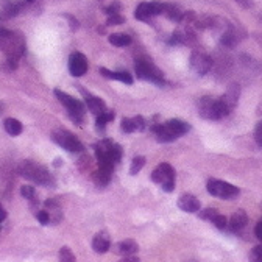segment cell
<instances>
[{
  "instance_id": "cell-1",
  "label": "cell",
  "mask_w": 262,
  "mask_h": 262,
  "mask_svg": "<svg viewBox=\"0 0 262 262\" xmlns=\"http://www.w3.org/2000/svg\"><path fill=\"white\" fill-rule=\"evenodd\" d=\"M0 50L7 58L11 69L17 68L19 58L25 53V38L20 31H11L0 27Z\"/></svg>"
},
{
  "instance_id": "cell-2",
  "label": "cell",
  "mask_w": 262,
  "mask_h": 262,
  "mask_svg": "<svg viewBox=\"0 0 262 262\" xmlns=\"http://www.w3.org/2000/svg\"><path fill=\"white\" fill-rule=\"evenodd\" d=\"M189 129H190V125L180 119H170L166 123H155L150 126V131L156 136V141L162 144L177 141L180 136L186 135Z\"/></svg>"
},
{
  "instance_id": "cell-3",
  "label": "cell",
  "mask_w": 262,
  "mask_h": 262,
  "mask_svg": "<svg viewBox=\"0 0 262 262\" xmlns=\"http://www.w3.org/2000/svg\"><path fill=\"white\" fill-rule=\"evenodd\" d=\"M17 172L25 180H30L39 186H47V187L55 186V180L49 173V170L44 166H39V164L33 161H20L17 166Z\"/></svg>"
},
{
  "instance_id": "cell-4",
  "label": "cell",
  "mask_w": 262,
  "mask_h": 262,
  "mask_svg": "<svg viewBox=\"0 0 262 262\" xmlns=\"http://www.w3.org/2000/svg\"><path fill=\"white\" fill-rule=\"evenodd\" d=\"M95 156L98 161V167H106L114 170V164L122 158V147L113 141L103 139L95 145Z\"/></svg>"
},
{
  "instance_id": "cell-5",
  "label": "cell",
  "mask_w": 262,
  "mask_h": 262,
  "mask_svg": "<svg viewBox=\"0 0 262 262\" xmlns=\"http://www.w3.org/2000/svg\"><path fill=\"white\" fill-rule=\"evenodd\" d=\"M135 71L139 80L144 81H150L156 86H164L166 84V80H164V74L161 69H158L156 66L151 62V59L148 58H138L136 64H135Z\"/></svg>"
},
{
  "instance_id": "cell-6",
  "label": "cell",
  "mask_w": 262,
  "mask_h": 262,
  "mask_svg": "<svg viewBox=\"0 0 262 262\" xmlns=\"http://www.w3.org/2000/svg\"><path fill=\"white\" fill-rule=\"evenodd\" d=\"M196 108H199V116L205 120H220L225 117L223 108L220 105V98L211 95L202 97L199 103H196Z\"/></svg>"
},
{
  "instance_id": "cell-7",
  "label": "cell",
  "mask_w": 262,
  "mask_h": 262,
  "mask_svg": "<svg viewBox=\"0 0 262 262\" xmlns=\"http://www.w3.org/2000/svg\"><path fill=\"white\" fill-rule=\"evenodd\" d=\"M150 180L159 184L164 192H173L175 189V170L169 162H161L151 172Z\"/></svg>"
},
{
  "instance_id": "cell-8",
  "label": "cell",
  "mask_w": 262,
  "mask_h": 262,
  "mask_svg": "<svg viewBox=\"0 0 262 262\" xmlns=\"http://www.w3.org/2000/svg\"><path fill=\"white\" fill-rule=\"evenodd\" d=\"M55 95H56L58 100L61 102V105L66 106V110H68L71 119H72L74 122H77V123H81V122H83L84 111H86L84 105H83L80 100H77V98L71 97L69 94H66V92H62V91H59V89H55Z\"/></svg>"
},
{
  "instance_id": "cell-9",
  "label": "cell",
  "mask_w": 262,
  "mask_h": 262,
  "mask_svg": "<svg viewBox=\"0 0 262 262\" xmlns=\"http://www.w3.org/2000/svg\"><path fill=\"white\" fill-rule=\"evenodd\" d=\"M206 189L212 196H217V199H223V200H233L241 193L239 187L222 180H209L206 184Z\"/></svg>"
},
{
  "instance_id": "cell-10",
  "label": "cell",
  "mask_w": 262,
  "mask_h": 262,
  "mask_svg": "<svg viewBox=\"0 0 262 262\" xmlns=\"http://www.w3.org/2000/svg\"><path fill=\"white\" fill-rule=\"evenodd\" d=\"M53 141L59 147H62L64 150H68L69 153H80V151L84 150V147L78 141V138L74 136L72 133H69V131H66V129L55 131V133H53Z\"/></svg>"
},
{
  "instance_id": "cell-11",
  "label": "cell",
  "mask_w": 262,
  "mask_h": 262,
  "mask_svg": "<svg viewBox=\"0 0 262 262\" xmlns=\"http://www.w3.org/2000/svg\"><path fill=\"white\" fill-rule=\"evenodd\" d=\"M189 64H190V69L199 74L200 77L206 75L214 66V61L209 55L203 53V52H199V50H193L190 53V58H189Z\"/></svg>"
},
{
  "instance_id": "cell-12",
  "label": "cell",
  "mask_w": 262,
  "mask_h": 262,
  "mask_svg": "<svg viewBox=\"0 0 262 262\" xmlns=\"http://www.w3.org/2000/svg\"><path fill=\"white\" fill-rule=\"evenodd\" d=\"M239 97H241V86L237 83H231L228 86L226 92L222 97H219L225 117H228L234 111V108L237 106V102H239Z\"/></svg>"
},
{
  "instance_id": "cell-13",
  "label": "cell",
  "mask_w": 262,
  "mask_h": 262,
  "mask_svg": "<svg viewBox=\"0 0 262 262\" xmlns=\"http://www.w3.org/2000/svg\"><path fill=\"white\" fill-rule=\"evenodd\" d=\"M244 38H245V31L242 28H239L233 24H228L220 36V44L223 47L231 49V47H236Z\"/></svg>"
},
{
  "instance_id": "cell-14",
  "label": "cell",
  "mask_w": 262,
  "mask_h": 262,
  "mask_svg": "<svg viewBox=\"0 0 262 262\" xmlns=\"http://www.w3.org/2000/svg\"><path fill=\"white\" fill-rule=\"evenodd\" d=\"M88 71V59L83 53H72L69 56V72L74 77H83Z\"/></svg>"
},
{
  "instance_id": "cell-15",
  "label": "cell",
  "mask_w": 262,
  "mask_h": 262,
  "mask_svg": "<svg viewBox=\"0 0 262 262\" xmlns=\"http://www.w3.org/2000/svg\"><path fill=\"white\" fill-rule=\"evenodd\" d=\"M78 89H80V92L84 95V98H86V106H88V110H89L92 114L100 116L102 113L106 111V105H105V102L102 100V98H98V97H95V95H91V94L86 92L81 86H78Z\"/></svg>"
},
{
  "instance_id": "cell-16",
  "label": "cell",
  "mask_w": 262,
  "mask_h": 262,
  "mask_svg": "<svg viewBox=\"0 0 262 262\" xmlns=\"http://www.w3.org/2000/svg\"><path fill=\"white\" fill-rule=\"evenodd\" d=\"M178 208L184 212H199L202 208V203L192 193H184L178 199Z\"/></svg>"
},
{
  "instance_id": "cell-17",
  "label": "cell",
  "mask_w": 262,
  "mask_h": 262,
  "mask_svg": "<svg viewBox=\"0 0 262 262\" xmlns=\"http://www.w3.org/2000/svg\"><path fill=\"white\" fill-rule=\"evenodd\" d=\"M111 248V239L106 231L97 233L95 237L92 239V250L98 254H103Z\"/></svg>"
},
{
  "instance_id": "cell-18",
  "label": "cell",
  "mask_w": 262,
  "mask_h": 262,
  "mask_svg": "<svg viewBox=\"0 0 262 262\" xmlns=\"http://www.w3.org/2000/svg\"><path fill=\"white\" fill-rule=\"evenodd\" d=\"M247 223H248V215H247V212L244 211V209H237L233 215H231V219H229V229H231L233 233H241L242 229L247 226Z\"/></svg>"
},
{
  "instance_id": "cell-19",
  "label": "cell",
  "mask_w": 262,
  "mask_h": 262,
  "mask_svg": "<svg viewBox=\"0 0 262 262\" xmlns=\"http://www.w3.org/2000/svg\"><path fill=\"white\" fill-rule=\"evenodd\" d=\"M138 250H139L138 244L135 241H129V239L128 241H122V242L114 245V253H117V254H120L123 257L138 253Z\"/></svg>"
},
{
  "instance_id": "cell-20",
  "label": "cell",
  "mask_w": 262,
  "mask_h": 262,
  "mask_svg": "<svg viewBox=\"0 0 262 262\" xmlns=\"http://www.w3.org/2000/svg\"><path fill=\"white\" fill-rule=\"evenodd\" d=\"M183 14H184V11H181V8L178 5L166 2V7H164V16H166L170 22L180 24L183 20Z\"/></svg>"
},
{
  "instance_id": "cell-21",
  "label": "cell",
  "mask_w": 262,
  "mask_h": 262,
  "mask_svg": "<svg viewBox=\"0 0 262 262\" xmlns=\"http://www.w3.org/2000/svg\"><path fill=\"white\" fill-rule=\"evenodd\" d=\"M135 17L141 22H147V24H153L151 19L155 17L151 14V10H150V2H141L135 11Z\"/></svg>"
},
{
  "instance_id": "cell-22",
  "label": "cell",
  "mask_w": 262,
  "mask_h": 262,
  "mask_svg": "<svg viewBox=\"0 0 262 262\" xmlns=\"http://www.w3.org/2000/svg\"><path fill=\"white\" fill-rule=\"evenodd\" d=\"M100 74L105 78H110V80H117V81H122L125 84H133V77H131L128 72H113V71H108V69L102 68Z\"/></svg>"
},
{
  "instance_id": "cell-23",
  "label": "cell",
  "mask_w": 262,
  "mask_h": 262,
  "mask_svg": "<svg viewBox=\"0 0 262 262\" xmlns=\"http://www.w3.org/2000/svg\"><path fill=\"white\" fill-rule=\"evenodd\" d=\"M111 175H113V170L111 169H106V167H98V170L94 173V181L98 187H105L110 184L111 181Z\"/></svg>"
},
{
  "instance_id": "cell-24",
  "label": "cell",
  "mask_w": 262,
  "mask_h": 262,
  "mask_svg": "<svg viewBox=\"0 0 262 262\" xmlns=\"http://www.w3.org/2000/svg\"><path fill=\"white\" fill-rule=\"evenodd\" d=\"M4 126H5L7 133H8L10 136H19V135L22 133V129H24L22 123H20L17 119H13V117L7 119V120L4 122Z\"/></svg>"
},
{
  "instance_id": "cell-25",
  "label": "cell",
  "mask_w": 262,
  "mask_h": 262,
  "mask_svg": "<svg viewBox=\"0 0 262 262\" xmlns=\"http://www.w3.org/2000/svg\"><path fill=\"white\" fill-rule=\"evenodd\" d=\"M108 39L116 47H126V46L131 44V36L125 35V33H113Z\"/></svg>"
},
{
  "instance_id": "cell-26",
  "label": "cell",
  "mask_w": 262,
  "mask_h": 262,
  "mask_svg": "<svg viewBox=\"0 0 262 262\" xmlns=\"http://www.w3.org/2000/svg\"><path fill=\"white\" fill-rule=\"evenodd\" d=\"M145 166V158L144 156H135L133 161H131V167H129V175H138L142 167Z\"/></svg>"
},
{
  "instance_id": "cell-27",
  "label": "cell",
  "mask_w": 262,
  "mask_h": 262,
  "mask_svg": "<svg viewBox=\"0 0 262 262\" xmlns=\"http://www.w3.org/2000/svg\"><path fill=\"white\" fill-rule=\"evenodd\" d=\"M114 117H116L114 111H105L100 116H97V128L98 129H105L106 123L111 122V120H114Z\"/></svg>"
},
{
  "instance_id": "cell-28",
  "label": "cell",
  "mask_w": 262,
  "mask_h": 262,
  "mask_svg": "<svg viewBox=\"0 0 262 262\" xmlns=\"http://www.w3.org/2000/svg\"><path fill=\"white\" fill-rule=\"evenodd\" d=\"M20 193H22V196H25V200H30V203H35L36 202L35 187H31V186H22L20 187Z\"/></svg>"
},
{
  "instance_id": "cell-29",
  "label": "cell",
  "mask_w": 262,
  "mask_h": 262,
  "mask_svg": "<svg viewBox=\"0 0 262 262\" xmlns=\"http://www.w3.org/2000/svg\"><path fill=\"white\" fill-rule=\"evenodd\" d=\"M211 222H212V225H214L217 229H222V231H223V229H226V228H228V219H226L223 214H219V212H217V214L212 217V220H211Z\"/></svg>"
},
{
  "instance_id": "cell-30",
  "label": "cell",
  "mask_w": 262,
  "mask_h": 262,
  "mask_svg": "<svg viewBox=\"0 0 262 262\" xmlns=\"http://www.w3.org/2000/svg\"><path fill=\"white\" fill-rule=\"evenodd\" d=\"M164 7H166V2H159V0H153V2H150V10H151L153 16L164 14Z\"/></svg>"
},
{
  "instance_id": "cell-31",
  "label": "cell",
  "mask_w": 262,
  "mask_h": 262,
  "mask_svg": "<svg viewBox=\"0 0 262 262\" xmlns=\"http://www.w3.org/2000/svg\"><path fill=\"white\" fill-rule=\"evenodd\" d=\"M120 128H122L123 133H133V131H136L135 120H133V119H128V117H123V119H122Z\"/></svg>"
},
{
  "instance_id": "cell-32",
  "label": "cell",
  "mask_w": 262,
  "mask_h": 262,
  "mask_svg": "<svg viewBox=\"0 0 262 262\" xmlns=\"http://www.w3.org/2000/svg\"><path fill=\"white\" fill-rule=\"evenodd\" d=\"M120 11H122V4L119 2V0H113V4L108 5V7L105 8V13H106L108 16H111V14H119Z\"/></svg>"
},
{
  "instance_id": "cell-33",
  "label": "cell",
  "mask_w": 262,
  "mask_h": 262,
  "mask_svg": "<svg viewBox=\"0 0 262 262\" xmlns=\"http://www.w3.org/2000/svg\"><path fill=\"white\" fill-rule=\"evenodd\" d=\"M59 259L62 260V262H72V260H75V256L72 254V251H71V248H68V247H62L61 250H59Z\"/></svg>"
},
{
  "instance_id": "cell-34",
  "label": "cell",
  "mask_w": 262,
  "mask_h": 262,
  "mask_svg": "<svg viewBox=\"0 0 262 262\" xmlns=\"http://www.w3.org/2000/svg\"><path fill=\"white\" fill-rule=\"evenodd\" d=\"M219 211L217 209H214V208H208V209H205V211H199V217L202 219V220H212V217L217 214Z\"/></svg>"
},
{
  "instance_id": "cell-35",
  "label": "cell",
  "mask_w": 262,
  "mask_h": 262,
  "mask_svg": "<svg viewBox=\"0 0 262 262\" xmlns=\"http://www.w3.org/2000/svg\"><path fill=\"white\" fill-rule=\"evenodd\" d=\"M122 24H125V17L120 16V13H119V14H111V16H108L106 25H122Z\"/></svg>"
},
{
  "instance_id": "cell-36",
  "label": "cell",
  "mask_w": 262,
  "mask_h": 262,
  "mask_svg": "<svg viewBox=\"0 0 262 262\" xmlns=\"http://www.w3.org/2000/svg\"><path fill=\"white\" fill-rule=\"evenodd\" d=\"M199 17L196 16V13L195 11H192V10H189V11H184V14H183V20L181 22H184L186 25H190V24H193L195 22V19Z\"/></svg>"
},
{
  "instance_id": "cell-37",
  "label": "cell",
  "mask_w": 262,
  "mask_h": 262,
  "mask_svg": "<svg viewBox=\"0 0 262 262\" xmlns=\"http://www.w3.org/2000/svg\"><path fill=\"white\" fill-rule=\"evenodd\" d=\"M133 120H135L136 131H144L147 128V122H145V119L142 116H136V117H133Z\"/></svg>"
},
{
  "instance_id": "cell-38",
  "label": "cell",
  "mask_w": 262,
  "mask_h": 262,
  "mask_svg": "<svg viewBox=\"0 0 262 262\" xmlns=\"http://www.w3.org/2000/svg\"><path fill=\"white\" fill-rule=\"evenodd\" d=\"M36 219L39 220L41 225L50 223V214H49L47 211H38V212H36Z\"/></svg>"
},
{
  "instance_id": "cell-39",
  "label": "cell",
  "mask_w": 262,
  "mask_h": 262,
  "mask_svg": "<svg viewBox=\"0 0 262 262\" xmlns=\"http://www.w3.org/2000/svg\"><path fill=\"white\" fill-rule=\"evenodd\" d=\"M254 139H256L257 145L262 147V120H260V122L256 125V128H254Z\"/></svg>"
},
{
  "instance_id": "cell-40",
  "label": "cell",
  "mask_w": 262,
  "mask_h": 262,
  "mask_svg": "<svg viewBox=\"0 0 262 262\" xmlns=\"http://www.w3.org/2000/svg\"><path fill=\"white\" fill-rule=\"evenodd\" d=\"M251 259L254 260H262V245H257L251 251Z\"/></svg>"
},
{
  "instance_id": "cell-41",
  "label": "cell",
  "mask_w": 262,
  "mask_h": 262,
  "mask_svg": "<svg viewBox=\"0 0 262 262\" xmlns=\"http://www.w3.org/2000/svg\"><path fill=\"white\" fill-rule=\"evenodd\" d=\"M66 16V19L69 20V24H71V28L75 31V30H78V27H80V22L74 17V16H71V14H64Z\"/></svg>"
},
{
  "instance_id": "cell-42",
  "label": "cell",
  "mask_w": 262,
  "mask_h": 262,
  "mask_svg": "<svg viewBox=\"0 0 262 262\" xmlns=\"http://www.w3.org/2000/svg\"><path fill=\"white\" fill-rule=\"evenodd\" d=\"M254 236L262 242V219L257 222V225L254 226Z\"/></svg>"
},
{
  "instance_id": "cell-43",
  "label": "cell",
  "mask_w": 262,
  "mask_h": 262,
  "mask_svg": "<svg viewBox=\"0 0 262 262\" xmlns=\"http://www.w3.org/2000/svg\"><path fill=\"white\" fill-rule=\"evenodd\" d=\"M5 219H7V211H5V208L2 205H0V223H2Z\"/></svg>"
},
{
  "instance_id": "cell-44",
  "label": "cell",
  "mask_w": 262,
  "mask_h": 262,
  "mask_svg": "<svg viewBox=\"0 0 262 262\" xmlns=\"http://www.w3.org/2000/svg\"><path fill=\"white\" fill-rule=\"evenodd\" d=\"M35 2H36V0H25L27 7H28V5H33V4H35Z\"/></svg>"
},
{
  "instance_id": "cell-45",
  "label": "cell",
  "mask_w": 262,
  "mask_h": 262,
  "mask_svg": "<svg viewBox=\"0 0 262 262\" xmlns=\"http://www.w3.org/2000/svg\"><path fill=\"white\" fill-rule=\"evenodd\" d=\"M259 20H260V22H262V14H260V16H259Z\"/></svg>"
}]
</instances>
